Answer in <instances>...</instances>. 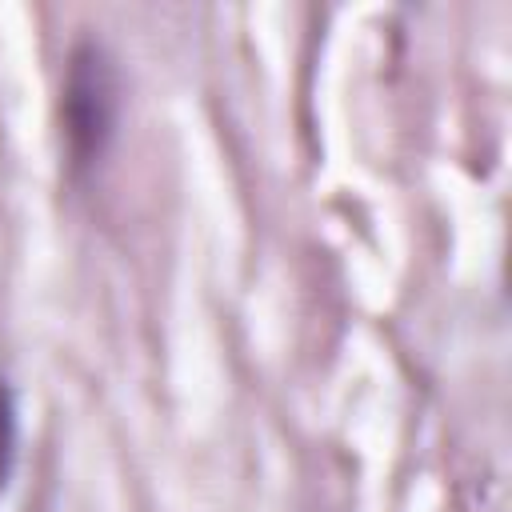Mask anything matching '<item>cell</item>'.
I'll list each match as a JSON object with an SVG mask.
<instances>
[{
	"mask_svg": "<svg viewBox=\"0 0 512 512\" xmlns=\"http://www.w3.org/2000/svg\"><path fill=\"white\" fill-rule=\"evenodd\" d=\"M116 124H120V68L100 40L84 36L72 44L60 84V132H64L68 168L76 176L104 160V152L116 140Z\"/></svg>",
	"mask_w": 512,
	"mask_h": 512,
	"instance_id": "cell-1",
	"label": "cell"
},
{
	"mask_svg": "<svg viewBox=\"0 0 512 512\" xmlns=\"http://www.w3.org/2000/svg\"><path fill=\"white\" fill-rule=\"evenodd\" d=\"M12 464H16V400L12 388L0 380V492L8 488Z\"/></svg>",
	"mask_w": 512,
	"mask_h": 512,
	"instance_id": "cell-2",
	"label": "cell"
}]
</instances>
